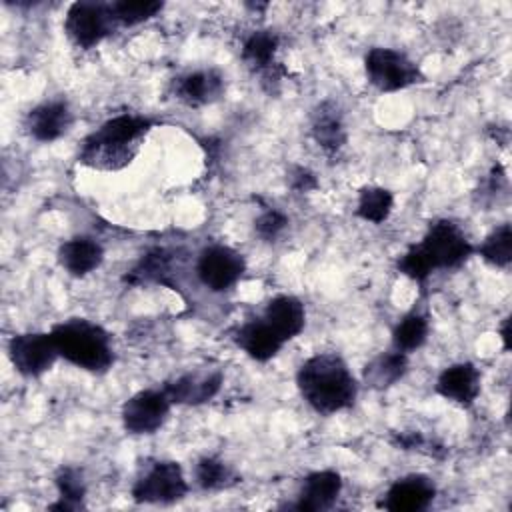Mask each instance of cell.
<instances>
[{
    "instance_id": "ffe728a7",
    "label": "cell",
    "mask_w": 512,
    "mask_h": 512,
    "mask_svg": "<svg viewBox=\"0 0 512 512\" xmlns=\"http://www.w3.org/2000/svg\"><path fill=\"white\" fill-rule=\"evenodd\" d=\"M310 134L326 154L340 152V148L346 144V126L342 112L334 102L326 100L314 108L310 120Z\"/></svg>"
},
{
    "instance_id": "f546056e",
    "label": "cell",
    "mask_w": 512,
    "mask_h": 512,
    "mask_svg": "<svg viewBox=\"0 0 512 512\" xmlns=\"http://www.w3.org/2000/svg\"><path fill=\"white\" fill-rule=\"evenodd\" d=\"M288 228V218L286 214H282L280 210L268 208L264 210L256 220H254V232L266 240V242H274L276 238H280V234Z\"/></svg>"
},
{
    "instance_id": "9c48e42d",
    "label": "cell",
    "mask_w": 512,
    "mask_h": 512,
    "mask_svg": "<svg viewBox=\"0 0 512 512\" xmlns=\"http://www.w3.org/2000/svg\"><path fill=\"white\" fill-rule=\"evenodd\" d=\"M8 358L24 378H38L60 358L50 332H22L8 340Z\"/></svg>"
},
{
    "instance_id": "30bf717a",
    "label": "cell",
    "mask_w": 512,
    "mask_h": 512,
    "mask_svg": "<svg viewBox=\"0 0 512 512\" xmlns=\"http://www.w3.org/2000/svg\"><path fill=\"white\" fill-rule=\"evenodd\" d=\"M246 272L244 256L224 244L206 246L196 260L198 280L212 292H226L238 284Z\"/></svg>"
},
{
    "instance_id": "44dd1931",
    "label": "cell",
    "mask_w": 512,
    "mask_h": 512,
    "mask_svg": "<svg viewBox=\"0 0 512 512\" xmlns=\"http://www.w3.org/2000/svg\"><path fill=\"white\" fill-rule=\"evenodd\" d=\"M408 372V354L392 348L372 358L364 370V384L372 390H388Z\"/></svg>"
},
{
    "instance_id": "83f0119b",
    "label": "cell",
    "mask_w": 512,
    "mask_h": 512,
    "mask_svg": "<svg viewBox=\"0 0 512 512\" xmlns=\"http://www.w3.org/2000/svg\"><path fill=\"white\" fill-rule=\"evenodd\" d=\"M164 2L158 0H118L110 2L112 20L116 26H138L158 12H162Z\"/></svg>"
},
{
    "instance_id": "7c38bea8",
    "label": "cell",
    "mask_w": 512,
    "mask_h": 512,
    "mask_svg": "<svg viewBox=\"0 0 512 512\" xmlns=\"http://www.w3.org/2000/svg\"><path fill=\"white\" fill-rule=\"evenodd\" d=\"M222 382L220 370H194L168 380L162 390L176 406H200L220 392Z\"/></svg>"
},
{
    "instance_id": "4316f807",
    "label": "cell",
    "mask_w": 512,
    "mask_h": 512,
    "mask_svg": "<svg viewBox=\"0 0 512 512\" xmlns=\"http://www.w3.org/2000/svg\"><path fill=\"white\" fill-rule=\"evenodd\" d=\"M478 256L494 266V268H508L512 262V226L508 222L494 228L482 244L476 248Z\"/></svg>"
},
{
    "instance_id": "9a60e30c",
    "label": "cell",
    "mask_w": 512,
    "mask_h": 512,
    "mask_svg": "<svg viewBox=\"0 0 512 512\" xmlns=\"http://www.w3.org/2000/svg\"><path fill=\"white\" fill-rule=\"evenodd\" d=\"M482 376L472 362H456L446 366L434 384V390L444 400L468 408L480 394Z\"/></svg>"
},
{
    "instance_id": "ac0fdd59",
    "label": "cell",
    "mask_w": 512,
    "mask_h": 512,
    "mask_svg": "<svg viewBox=\"0 0 512 512\" xmlns=\"http://www.w3.org/2000/svg\"><path fill=\"white\" fill-rule=\"evenodd\" d=\"M262 318L284 342H288L304 330L306 308L300 298L292 294H278L268 300Z\"/></svg>"
},
{
    "instance_id": "8992f818",
    "label": "cell",
    "mask_w": 512,
    "mask_h": 512,
    "mask_svg": "<svg viewBox=\"0 0 512 512\" xmlns=\"http://www.w3.org/2000/svg\"><path fill=\"white\" fill-rule=\"evenodd\" d=\"M190 486L184 470L174 460H156L134 480L132 500L136 504H176L186 498Z\"/></svg>"
},
{
    "instance_id": "277c9868",
    "label": "cell",
    "mask_w": 512,
    "mask_h": 512,
    "mask_svg": "<svg viewBox=\"0 0 512 512\" xmlns=\"http://www.w3.org/2000/svg\"><path fill=\"white\" fill-rule=\"evenodd\" d=\"M412 246L432 274L436 270H456L474 254L472 242L452 220L432 222L424 238Z\"/></svg>"
},
{
    "instance_id": "6da1fadb",
    "label": "cell",
    "mask_w": 512,
    "mask_h": 512,
    "mask_svg": "<svg viewBox=\"0 0 512 512\" xmlns=\"http://www.w3.org/2000/svg\"><path fill=\"white\" fill-rule=\"evenodd\" d=\"M296 386L302 400L320 416L350 408L358 396V382L336 352H318L306 358L296 372Z\"/></svg>"
},
{
    "instance_id": "5bb4252c",
    "label": "cell",
    "mask_w": 512,
    "mask_h": 512,
    "mask_svg": "<svg viewBox=\"0 0 512 512\" xmlns=\"http://www.w3.org/2000/svg\"><path fill=\"white\" fill-rule=\"evenodd\" d=\"M224 90H226L224 76L214 68L192 70L178 76L172 82L174 98L192 108L214 104L224 96Z\"/></svg>"
},
{
    "instance_id": "3957f363",
    "label": "cell",
    "mask_w": 512,
    "mask_h": 512,
    "mask_svg": "<svg viewBox=\"0 0 512 512\" xmlns=\"http://www.w3.org/2000/svg\"><path fill=\"white\" fill-rule=\"evenodd\" d=\"M50 334L56 344L58 356L72 366L92 374H104L112 368V340L100 324L86 318H70L54 324Z\"/></svg>"
},
{
    "instance_id": "484cf974",
    "label": "cell",
    "mask_w": 512,
    "mask_h": 512,
    "mask_svg": "<svg viewBox=\"0 0 512 512\" xmlns=\"http://www.w3.org/2000/svg\"><path fill=\"white\" fill-rule=\"evenodd\" d=\"M234 482V470L218 456H202L194 464V484L206 492L230 488Z\"/></svg>"
},
{
    "instance_id": "7402d4cb",
    "label": "cell",
    "mask_w": 512,
    "mask_h": 512,
    "mask_svg": "<svg viewBox=\"0 0 512 512\" xmlns=\"http://www.w3.org/2000/svg\"><path fill=\"white\" fill-rule=\"evenodd\" d=\"M280 46V36L274 30H254L242 42V60L252 68L262 72L266 78H278L274 74V56Z\"/></svg>"
},
{
    "instance_id": "f1b7e54d",
    "label": "cell",
    "mask_w": 512,
    "mask_h": 512,
    "mask_svg": "<svg viewBox=\"0 0 512 512\" xmlns=\"http://www.w3.org/2000/svg\"><path fill=\"white\" fill-rule=\"evenodd\" d=\"M170 268L172 258L166 250L156 248L142 256V260L136 264V268L130 274V282H156V284H168L170 280Z\"/></svg>"
},
{
    "instance_id": "4fadbf2b",
    "label": "cell",
    "mask_w": 512,
    "mask_h": 512,
    "mask_svg": "<svg viewBox=\"0 0 512 512\" xmlns=\"http://www.w3.org/2000/svg\"><path fill=\"white\" fill-rule=\"evenodd\" d=\"M72 122L74 114L68 102L62 98H54L34 106L24 118V128L30 138L46 144L62 138L70 130Z\"/></svg>"
},
{
    "instance_id": "e0dca14e",
    "label": "cell",
    "mask_w": 512,
    "mask_h": 512,
    "mask_svg": "<svg viewBox=\"0 0 512 512\" xmlns=\"http://www.w3.org/2000/svg\"><path fill=\"white\" fill-rule=\"evenodd\" d=\"M236 346L256 362L272 360L286 344L264 318H250L234 332Z\"/></svg>"
},
{
    "instance_id": "603a6c76",
    "label": "cell",
    "mask_w": 512,
    "mask_h": 512,
    "mask_svg": "<svg viewBox=\"0 0 512 512\" xmlns=\"http://www.w3.org/2000/svg\"><path fill=\"white\" fill-rule=\"evenodd\" d=\"M54 486L58 492L56 502H52L50 510H82L86 500V482L84 474L76 466H62L54 476Z\"/></svg>"
},
{
    "instance_id": "4dcf8cb0",
    "label": "cell",
    "mask_w": 512,
    "mask_h": 512,
    "mask_svg": "<svg viewBox=\"0 0 512 512\" xmlns=\"http://www.w3.org/2000/svg\"><path fill=\"white\" fill-rule=\"evenodd\" d=\"M288 184L298 194H306V192H312L318 188V180H316L314 172L308 170L306 166H294L288 172Z\"/></svg>"
},
{
    "instance_id": "8fae6325",
    "label": "cell",
    "mask_w": 512,
    "mask_h": 512,
    "mask_svg": "<svg viewBox=\"0 0 512 512\" xmlns=\"http://www.w3.org/2000/svg\"><path fill=\"white\" fill-rule=\"evenodd\" d=\"M436 498V484L424 474H408L394 480L378 502L390 512H422Z\"/></svg>"
},
{
    "instance_id": "ba28073f",
    "label": "cell",
    "mask_w": 512,
    "mask_h": 512,
    "mask_svg": "<svg viewBox=\"0 0 512 512\" xmlns=\"http://www.w3.org/2000/svg\"><path fill=\"white\" fill-rule=\"evenodd\" d=\"M172 402L162 388H146L132 394L120 410L122 426L132 436H148L158 432L170 416Z\"/></svg>"
},
{
    "instance_id": "52a82bcc",
    "label": "cell",
    "mask_w": 512,
    "mask_h": 512,
    "mask_svg": "<svg viewBox=\"0 0 512 512\" xmlns=\"http://www.w3.org/2000/svg\"><path fill=\"white\" fill-rule=\"evenodd\" d=\"M114 26L110 4L102 2H72L64 16L66 36L82 50L96 48Z\"/></svg>"
},
{
    "instance_id": "d6986e66",
    "label": "cell",
    "mask_w": 512,
    "mask_h": 512,
    "mask_svg": "<svg viewBox=\"0 0 512 512\" xmlns=\"http://www.w3.org/2000/svg\"><path fill=\"white\" fill-rule=\"evenodd\" d=\"M60 266L74 278H84L100 268L104 260V248L98 240L90 236H74L60 244L58 248Z\"/></svg>"
},
{
    "instance_id": "2e32d148",
    "label": "cell",
    "mask_w": 512,
    "mask_h": 512,
    "mask_svg": "<svg viewBox=\"0 0 512 512\" xmlns=\"http://www.w3.org/2000/svg\"><path fill=\"white\" fill-rule=\"evenodd\" d=\"M340 492L342 478L336 470H316L302 480L296 502L290 508L300 512H324L336 504Z\"/></svg>"
},
{
    "instance_id": "1f68e13d",
    "label": "cell",
    "mask_w": 512,
    "mask_h": 512,
    "mask_svg": "<svg viewBox=\"0 0 512 512\" xmlns=\"http://www.w3.org/2000/svg\"><path fill=\"white\" fill-rule=\"evenodd\" d=\"M508 326H510V318H504V322H502V330H500L502 340H504V348H508V346H510V344H508V340H510V336H508Z\"/></svg>"
},
{
    "instance_id": "5b68a950",
    "label": "cell",
    "mask_w": 512,
    "mask_h": 512,
    "mask_svg": "<svg viewBox=\"0 0 512 512\" xmlns=\"http://www.w3.org/2000/svg\"><path fill=\"white\" fill-rule=\"evenodd\" d=\"M364 72L368 82L380 92L406 90L424 80L422 70L404 52L374 46L364 56Z\"/></svg>"
},
{
    "instance_id": "cb8c5ba5",
    "label": "cell",
    "mask_w": 512,
    "mask_h": 512,
    "mask_svg": "<svg viewBox=\"0 0 512 512\" xmlns=\"http://www.w3.org/2000/svg\"><path fill=\"white\" fill-rule=\"evenodd\" d=\"M394 208V196L388 188L382 186H364L358 192L356 216L370 224H382L388 220Z\"/></svg>"
},
{
    "instance_id": "d4e9b609",
    "label": "cell",
    "mask_w": 512,
    "mask_h": 512,
    "mask_svg": "<svg viewBox=\"0 0 512 512\" xmlns=\"http://www.w3.org/2000/svg\"><path fill=\"white\" fill-rule=\"evenodd\" d=\"M428 332L430 324L426 316L416 310L408 312L398 320V324L392 330V348L410 354L424 346V342L428 340Z\"/></svg>"
},
{
    "instance_id": "7a4b0ae2",
    "label": "cell",
    "mask_w": 512,
    "mask_h": 512,
    "mask_svg": "<svg viewBox=\"0 0 512 512\" xmlns=\"http://www.w3.org/2000/svg\"><path fill=\"white\" fill-rule=\"evenodd\" d=\"M152 122L140 114H118L90 132L78 150V162L98 172L126 168L140 152Z\"/></svg>"
}]
</instances>
